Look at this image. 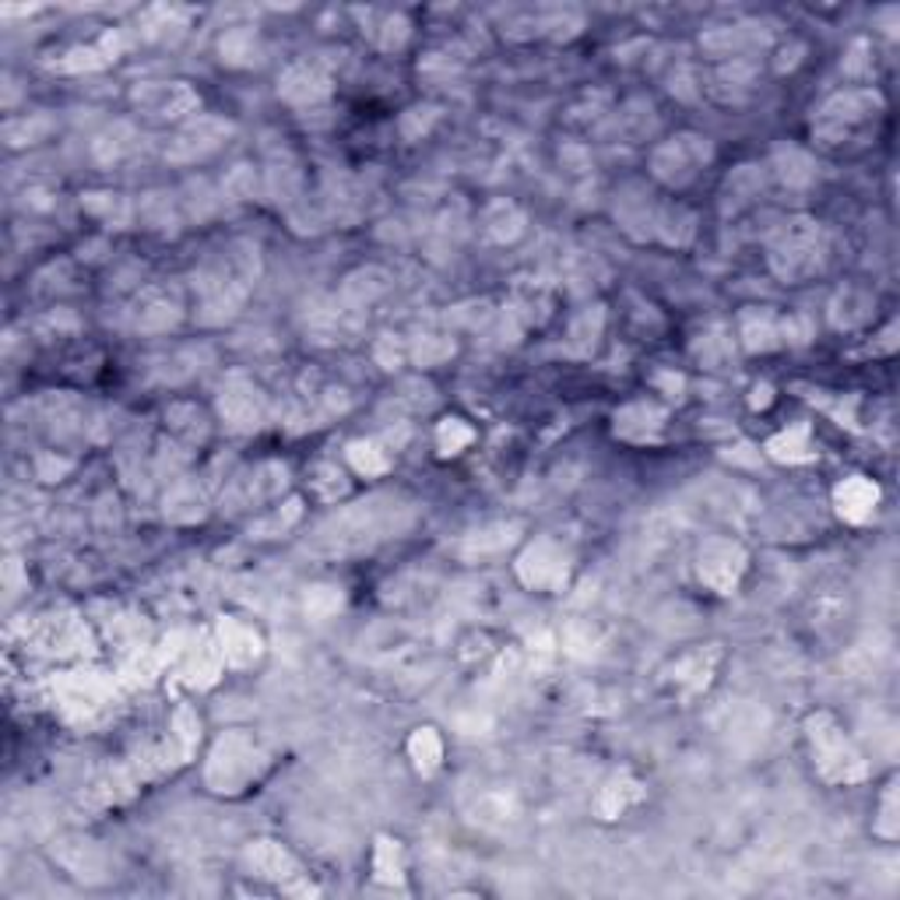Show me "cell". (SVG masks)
I'll list each match as a JSON object with an SVG mask.
<instances>
[{
	"instance_id": "cell-1",
	"label": "cell",
	"mask_w": 900,
	"mask_h": 900,
	"mask_svg": "<svg viewBox=\"0 0 900 900\" xmlns=\"http://www.w3.org/2000/svg\"><path fill=\"white\" fill-rule=\"evenodd\" d=\"M883 95L876 89H844L813 109V141L820 149L844 152L865 144L883 120Z\"/></svg>"
},
{
	"instance_id": "cell-2",
	"label": "cell",
	"mask_w": 900,
	"mask_h": 900,
	"mask_svg": "<svg viewBox=\"0 0 900 900\" xmlns=\"http://www.w3.org/2000/svg\"><path fill=\"white\" fill-rule=\"evenodd\" d=\"M401 525H408V506H401L395 496H373L370 503H355L320 525L317 542H331V552L363 549L395 535Z\"/></svg>"
},
{
	"instance_id": "cell-3",
	"label": "cell",
	"mask_w": 900,
	"mask_h": 900,
	"mask_svg": "<svg viewBox=\"0 0 900 900\" xmlns=\"http://www.w3.org/2000/svg\"><path fill=\"white\" fill-rule=\"evenodd\" d=\"M827 243L823 229L813 219H784L771 236V268L784 282H806L823 268Z\"/></svg>"
},
{
	"instance_id": "cell-4",
	"label": "cell",
	"mask_w": 900,
	"mask_h": 900,
	"mask_svg": "<svg viewBox=\"0 0 900 900\" xmlns=\"http://www.w3.org/2000/svg\"><path fill=\"white\" fill-rule=\"evenodd\" d=\"M809 743H813V757H816V771H820L823 781L830 784H855L869 774L862 752L844 739L841 725L833 722L830 714H813L806 722Z\"/></svg>"
},
{
	"instance_id": "cell-5",
	"label": "cell",
	"mask_w": 900,
	"mask_h": 900,
	"mask_svg": "<svg viewBox=\"0 0 900 900\" xmlns=\"http://www.w3.org/2000/svg\"><path fill=\"white\" fill-rule=\"evenodd\" d=\"M711 159H714V144L703 135L686 130V135L668 138L651 152V176L665 187L682 190V187L693 184V179L700 176V170L708 166Z\"/></svg>"
},
{
	"instance_id": "cell-6",
	"label": "cell",
	"mask_w": 900,
	"mask_h": 900,
	"mask_svg": "<svg viewBox=\"0 0 900 900\" xmlns=\"http://www.w3.org/2000/svg\"><path fill=\"white\" fill-rule=\"evenodd\" d=\"M260 771V752L254 739H247L243 732H229L219 739V746L211 749L208 763V784L215 792H239L243 784H250Z\"/></svg>"
},
{
	"instance_id": "cell-7",
	"label": "cell",
	"mask_w": 900,
	"mask_h": 900,
	"mask_svg": "<svg viewBox=\"0 0 900 900\" xmlns=\"http://www.w3.org/2000/svg\"><path fill=\"white\" fill-rule=\"evenodd\" d=\"M746 549L735 542V538H728V535H714V538H708V542L700 546V552H697V574H700V581L708 584V587H714V592H722V595H728L735 584L743 581V574H746Z\"/></svg>"
},
{
	"instance_id": "cell-8",
	"label": "cell",
	"mask_w": 900,
	"mask_h": 900,
	"mask_svg": "<svg viewBox=\"0 0 900 900\" xmlns=\"http://www.w3.org/2000/svg\"><path fill=\"white\" fill-rule=\"evenodd\" d=\"M517 577L535 592H560L570 577V552L552 538H538L517 556Z\"/></svg>"
},
{
	"instance_id": "cell-9",
	"label": "cell",
	"mask_w": 900,
	"mask_h": 900,
	"mask_svg": "<svg viewBox=\"0 0 900 900\" xmlns=\"http://www.w3.org/2000/svg\"><path fill=\"white\" fill-rule=\"evenodd\" d=\"M219 412L233 433H254L268 419V401L247 376L236 373V376H229L219 390Z\"/></svg>"
},
{
	"instance_id": "cell-10",
	"label": "cell",
	"mask_w": 900,
	"mask_h": 900,
	"mask_svg": "<svg viewBox=\"0 0 900 900\" xmlns=\"http://www.w3.org/2000/svg\"><path fill=\"white\" fill-rule=\"evenodd\" d=\"M278 95L296 109H314L331 95V74H327L320 63L300 60L278 81Z\"/></svg>"
},
{
	"instance_id": "cell-11",
	"label": "cell",
	"mask_w": 900,
	"mask_h": 900,
	"mask_svg": "<svg viewBox=\"0 0 900 900\" xmlns=\"http://www.w3.org/2000/svg\"><path fill=\"white\" fill-rule=\"evenodd\" d=\"M229 135H233V124H225V120H219V117H198V120L187 124V127L176 135L173 149H170V159H176V162L204 159V155L215 152Z\"/></svg>"
},
{
	"instance_id": "cell-12",
	"label": "cell",
	"mask_w": 900,
	"mask_h": 900,
	"mask_svg": "<svg viewBox=\"0 0 900 900\" xmlns=\"http://www.w3.org/2000/svg\"><path fill=\"white\" fill-rule=\"evenodd\" d=\"M665 430V408L654 401H630L616 412V436L630 444H651Z\"/></svg>"
},
{
	"instance_id": "cell-13",
	"label": "cell",
	"mask_w": 900,
	"mask_h": 900,
	"mask_svg": "<svg viewBox=\"0 0 900 900\" xmlns=\"http://www.w3.org/2000/svg\"><path fill=\"white\" fill-rule=\"evenodd\" d=\"M654 215H658V204L651 201V194L641 184H630L623 187V194H616V222L623 225L633 239L654 236Z\"/></svg>"
},
{
	"instance_id": "cell-14",
	"label": "cell",
	"mask_w": 900,
	"mask_h": 900,
	"mask_svg": "<svg viewBox=\"0 0 900 900\" xmlns=\"http://www.w3.org/2000/svg\"><path fill=\"white\" fill-rule=\"evenodd\" d=\"M833 506H838V514L844 521H851V525H862V521H869L876 514L879 486L865 476H851L833 489Z\"/></svg>"
},
{
	"instance_id": "cell-15",
	"label": "cell",
	"mask_w": 900,
	"mask_h": 900,
	"mask_svg": "<svg viewBox=\"0 0 900 900\" xmlns=\"http://www.w3.org/2000/svg\"><path fill=\"white\" fill-rule=\"evenodd\" d=\"M739 335L749 352H774L784 346V317L771 309H746L739 317Z\"/></svg>"
},
{
	"instance_id": "cell-16",
	"label": "cell",
	"mask_w": 900,
	"mask_h": 900,
	"mask_svg": "<svg viewBox=\"0 0 900 900\" xmlns=\"http://www.w3.org/2000/svg\"><path fill=\"white\" fill-rule=\"evenodd\" d=\"M138 103L155 113V117H166V120H176V117H187V113L198 109V95H194L187 85H152V89H141L138 92Z\"/></svg>"
},
{
	"instance_id": "cell-17",
	"label": "cell",
	"mask_w": 900,
	"mask_h": 900,
	"mask_svg": "<svg viewBox=\"0 0 900 900\" xmlns=\"http://www.w3.org/2000/svg\"><path fill=\"white\" fill-rule=\"evenodd\" d=\"M771 173L781 179L784 187L806 190L816 179V159L806 149H798V144H778L774 155H771Z\"/></svg>"
},
{
	"instance_id": "cell-18",
	"label": "cell",
	"mask_w": 900,
	"mask_h": 900,
	"mask_svg": "<svg viewBox=\"0 0 900 900\" xmlns=\"http://www.w3.org/2000/svg\"><path fill=\"white\" fill-rule=\"evenodd\" d=\"M697 236V215L686 204H658V215H654V236L662 239L665 247H690Z\"/></svg>"
},
{
	"instance_id": "cell-19",
	"label": "cell",
	"mask_w": 900,
	"mask_h": 900,
	"mask_svg": "<svg viewBox=\"0 0 900 900\" xmlns=\"http://www.w3.org/2000/svg\"><path fill=\"white\" fill-rule=\"evenodd\" d=\"M222 658L233 668H247L260 658V636L239 619H222Z\"/></svg>"
},
{
	"instance_id": "cell-20",
	"label": "cell",
	"mask_w": 900,
	"mask_h": 900,
	"mask_svg": "<svg viewBox=\"0 0 900 900\" xmlns=\"http://www.w3.org/2000/svg\"><path fill=\"white\" fill-rule=\"evenodd\" d=\"M873 309H876V300L869 296V292L841 289L830 303V324L838 327V331H855V327H862L865 320L873 317Z\"/></svg>"
},
{
	"instance_id": "cell-21",
	"label": "cell",
	"mask_w": 900,
	"mask_h": 900,
	"mask_svg": "<svg viewBox=\"0 0 900 900\" xmlns=\"http://www.w3.org/2000/svg\"><path fill=\"white\" fill-rule=\"evenodd\" d=\"M525 211H521L514 201H493L482 211V233L493 243H514L521 233H525Z\"/></svg>"
},
{
	"instance_id": "cell-22",
	"label": "cell",
	"mask_w": 900,
	"mask_h": 900,
	"mask_svg": "<svg viewBox=\"0 0 900 900\" xmlns=\"http://www.w3.org/2000/svg\"><path fill=\"white\" fill-rule=\"evenodd\" d=\"M752 81H757V68L749 60H728L725 68H717L711 92L722 103H743L752 92Z\"/></svg>"
},
{
	"instance_id": "cell-23",
	"label": "cell",
	"mask_w": 900,
	"mask_h": 900,
	"mask_svg": "<svg viewBox=\"0 0 900 900\" xmlns=\"http://www.w3.org/2000/svg\"><path fill=\"white\" fill-rule=\"evenodd\" d=\"M390 289V274L381 271V268H359L346 278V285H341V300L349 306H370L376 296H384Z\"/></svg>"
},
{
	"instance_id": "cell-24",
	"label": "cell",
	"mask_w": 900,
	"mask_h": 900,
	"mask_svg": "<svg viewBox=\"0 0 900 900\" xmlns=\"http://www.w3.org/2000/svg\"><path fill=\"white\" fill-rule=\"evenodd\" d=\"M517 525H486L479 531H471L465 538V556L468 560H486V556H496L506 546L517 542Z\"/></svg>"
},
{
	"instance_id": "cell-25",
	"label": "cell",
	"mask_w": 900,
	"mask_h": 900,
	"mask_svg": "<svg viewBox=\"0 0 900 900\" xmlns=\"http://www.w3.org/2000/svg\"><path fill=\"white\" fill-rule=\"evenodd\" d=\"M247 862H250V869L257 876H274V879H282L292 873V858H289V851H282L278 844L271 841H257L250 851H247Z\"/></svg>"
},
{
	"instance_id": "cell-26",
	"label": "cell",
	"mask_w": 900,
	"mask_h": 900,
	"mask_svg": "<svg viewBox=\"0 0 900 900\" xmlns=\"http://www.w3.org/2000/svg\"><path fill=\"white\" fill-rule=\"evenodd\" d=\"M771 457L778 461H809L813 457V436H809V425H792L788 433L774 436L771 444H767Z\"/></svg>"
},
{
	"instance_id": "cell-27",
	"label": "cell",
	"mask_w": 900,
	"mask_h": 900,
	"mask_svg": "<svg viewBox=\"0 0 900 900\" xmlns=\"http://www.w3.org/2000/svg\"><path fill=\"white\" fill-rule=\"evenodd\" d=\"M408 757L416 760V767L422 774H433L440 760H444V743L433 728H419L412 739H408Z\"/></svg>"
},
{
	"instance_id": "cell-28",
	"label": "cell",
	"mask_w": 900,
	"mask_h": 900,
	"mask_svg": "<svg viewBox=\"0 0 900 900\" xmlns=\"http://www.w3.org/2000/svg\"><path fill=\"white\" fill-rule=\"evenodd\" d=\"M601 324H605V314H601V306H584L581 314L570 320V349H577V352H587V349H595V341L601 335Z\"/></svg>"
},
{
	"instance_id": "cell-29",
	"label": "cell",
	"mask_w": 900,
	"mask_h": 900,
	"mask_svg": "<svg viewBox=\"0 0 900 900\" xmlns=\"http://www.w3.org/2000/svg\"><path fill=\"white\" fill-rule=\"evenodd\" d=\"M219 50H222L225 63H236V68H243V63H254L257 60L260 43L254 36V28H233V32H225V36H222Z\"/></svg>"
},
{
	"instance_id": "cell-30",
	"label": "cell",
	"mask_w": 900,
	"mask_h": 900,
	"mask_svg": "<svg viewBox=\"0 0 900 900\" xmlns=\"http://www.w3.org/2000/svg\"><path fill=\"white\" fill-rule=\"evenodd\" d=\"M349 461L359 476H384L390 468V454L373 440H355V444H349Z\"/></svg>"
},
{
	"instance_id": "cell-31",
	"label": "cell",
	"mask_w": 900,
	"mask_h": 900,
	"mask_svg": "<svg viewBox=\"0 0 900 900\" xmlns=\"http://www.w3.org/2000/svg\"><path fill=\"white\" fill-rule=\"evenodd\" d=\"M166 517L173 521H201L204 517V500L194 486H173V493L166 496Z\"/></svg>"
},
{
	"instance_id": "cell-32",
	"label": "cell",
	"mask_w": 900,
	"mask_h": 900,
	"mask_svg": "<svg viewBox=\"0 0 900 900\" xmlns=\"http://www.w3.org/2000/svg\"><path fill=\"white\" fill-rule=\"evenodd\" d=\"M763 190V170L760 166H739L732 176H728V201L739 208L746 201H752L757 194Z\"/></svg>"
},
{
	"instance_id": "cell-33",
	"label": "cell",
	"mask_w": 900,
	"mask_h": 900,
	"mask_svg": "<svg viewBox=\"0 0 900 900\" xmlns=\"http://www.w3.org/2000/svg\"><path fill=\"white\" fill-rule=\"evenodd\" d=\"M265 187L274 201H292L300 194V170L292 162H271Z\"/></svg>"
},
{
	"instance_id": "cell-34",
	"label": "cell",
	"mask_w": 900,
	"mask_h": 900,
	"mask_svg": "<svg viewBox=\"0 0 900 900\" xmlns=\"http://www.w3.org/2000/svg\"><path fill=\"white\" fill-rule=\"evenodd\" d=\"M471 440H476V433L468 430V422L465 419H444L440 422V430H436V447L440 454H461Z\"/></svg>"
},
{
	"instance_id": "cell-35",
	"label": "cell",
	"mask_w": 900,
	"mask_h": 900,
	"mask_svg": "<svg viewBox=\"0 0 900 900\" xmlns=\"http://www.w3.org/2000/svg\"><path fill=\"white\" fill-rule=\"evenodd\" d=\"M451 355H454V338H447V335H425L412 346V359L419 366H436Z\"/></svg>"
},
{
	"instance_id": "cell-36",
	"label": "cell",
	"mask_w": 900,
	"mask_h": 900,
	"mask_svg": "<svg viewBox=\"0 0 900 900\" xmlns=\"http://www.w3.org/2000/svg\"><path fill=\"white\" fill-rule=\"evenodd\" d=\"M179 320V309L166 300H155L149 303L144 309H138V327L141 331H166V327H173Z\"/></svg>"
},
{
	"instance_id": "cell-37",
	"label": "cell",
	"mask_w": 900,
	"mask_h": 900,
	"mask_svg": "<svg viewBox=\"0 0 900 900\" xmlns=\"http://www.w3.org/2000/svg\"><path fill=\"white\" fill-rule=\"evenodd\" d=\"M341 609V592L338 587H309V595H306V612L314 616V619H327V616H335Z\"/></svg>"
},
{
	"instance_id": "cell-38",
	"label": "cell",
	"mask_w": 900,
	"mask_h": 900,
	"mask_svg": "<svg viewBox=\"0 0 900 900\" xmlns=\"http://www.w3.org/2000/svg\"><path fill=\"white\" fill-rule=\"evenodd\" d=\"M254 170L250 166H233L225 173V184H222V194L229 201H247L250 194H254Z\"/></svg>"
},
{
	"instance_id": "cell-39",
	"label": "cell",
	"mask_w": 900,
	"mask_h": 900,
	"mask_svg": "<svg viewBox=\"0 0 900 900\" xmlns=\"http://www.w3.org/2000/svg\"><path fill=\"white\" fill-rule=\"evenodd\" d=\"M876 833H879V838H887V841L897 838V792H893V784H890L887 795H883V802H879V823H876Z\"/></svg>"
},
{
	"instance_id": "cell-40",
	"label": "cell",
	"mask_w": 900,
	"mask_h": 900,
	"mask_svg": "<svg viewBox=\"0 0 900 900\" xmlns=\"http://www.w3.org/2000/svg\"><path fill=\"white\" fill-rule=\"evenodd\" d=\"M405 39H408V22L401 19V14L387 19L384 28H381V46H384V50H401Z\"/></svg>"
}]
</instances>
